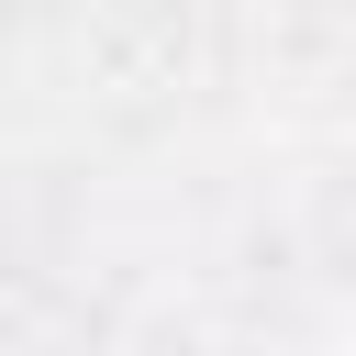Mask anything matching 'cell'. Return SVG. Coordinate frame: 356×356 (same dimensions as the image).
Returning <instances> with one entry per match:
<instances>
[{"instance_id": "obj_1", "label": "cell", "mask_w": 356, "mask_h": 356, "mask_svg": "<svg viewBox=\"0 0 356 356\" xmlns=\"http://www.w3.org/2000/svg\"><path fill=\"white\" fill-rule=\"evenodd\" d=\"M345 356H356V312H345Z\"/></svg>"}]
</instances>
